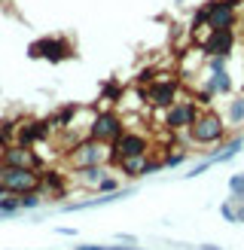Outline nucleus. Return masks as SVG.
<instances>
[{
	"instance_id": "1",
	"label": "nucleus",
	"mask_w": 244,
	"mask_h": 250,
	"mask_svg": "<svg viewBox=\"0 0 244 250\" xmlns=\"http://www.w3.org/2000/svg\"><path fill=\"white\" fill-rule=\"evenodd\" d=\"M64 162H67V168H70V171L110 165V162H113V149H110V144L92 141V137H82L80 144H73L67 153H64Z\"/></svg>"
},
{
	"instance_id": "2",
	"label": "nucleus",
	"mask_w": 244,
	"mask_h": 250,
	"mask_svg": "<svg viewBox=\"0 0 244 250\" xmlns=\"http://www.w3.org/2000/svg\"><path fill=\"white\" fill-rule=\"evenodd\" d=\"M226 128L229 125L223 116H217L214 110H204V113H199V119L192 122V128L186 134H189V144L195 146H217V144H223Z\"/></svg>"
},
{
	"instance_id": "3",
	"label": "nucleus",
	"mask_w": 244,
	"mask_h": 250,
	"mask_svg": "<svg viewBox=\"0 0 244 250\" xmlns=\"http://www.w3.org/2000/svg\"><path fill=\"white\" fill-rule=\"evenodd\" d=\"M125 134V122L116 110H98L89 119V137L92 141H101V144H110L113 146L119 137Z\"/></svg>"
},
{
	"instance_id": "4",
	"label": "nucleus",
	"mask_w": 244,
	"mask_h": 250,
	"mask_svg": "<svg viewBox=\"0 0 244 250\" xmlns=\"http://www.w3.org/2000/svg\"><path fill=\"white\" fill-rule=\"evenodd\" d=\"M199 113L202 110H199L195 98H177V101L165 110V128L171 134H183V131L192 128V122L199 119Z\"/></svg>"
},
{
	"instance_id": "5",
	"label": "nucleus",
	"mask_w": 244,
	"mask_h": 250,
	"mask_svg": "<svg viewBox=\"0 0 244 250\" xmlns=\"http://www.w3.org/2000/svg\"><path fill=\"white\" fill-rule=\"evenodd\" d=\"M40 177H43V171H37V168H6L3 171V192L6 195L40 192Z\"/></svg>"
},
{
	"instance_id": "6",
	"label": "nucleus",
	"mask_w": 244,
	"mask_h": 250,
	"mask_svg": "<svg viewBox=\"0 0 244 250\" xmlns=\"http://www.w3.org/2000/svg\"><path fill=\"white\" fill-rule=\"evenodd\" d=\"M177 98H180V80H174V77H156L143 89V101L156 110H168Z\"/></svg>"
},
{
	"instance_id": "7",
	"label": "nucleus",
	"mask_w": 244,
	"mask_h": 250,
	"mask_svg": "<svg viewBox=\"0 0 244 250\" xmlns=\"http://www.w3.org/2000/svg\"><path fill=\"white\" fill-rule=\"evenodd\" d=\"M207 31H232L238 19V0H207Z\"/></svg>"
},
{
	"instance_id": "8",
	"label": "nucleus",
	"mask_w": 244,
	"mask_h": 250,
	"mask_svg": "<svg viewBox=\"0 0 244 250\" xmlns=\"http://www.w3.org/2000/svg\"><path fill=\"white\" fill-rule=\"evenodd\" d=\"M110 149H113V162L128 159V156H150V141H146L143 134L125 128V134H122V137H119V141L110 146Z\"/></svg>"
},
{
	"instance_id": "9",
	"label": "nucleus",
	"mask_w": 244,
	"mask_h": 250,
	"mask_svg": "<svg viewBox=\"0 0 244 250\" xmlns=\"http://www.w3.org/2000/svg\"><path fill=\"white\" fill-rule=\"evenodd\" d=\"M202 55L204 58H229L232 55V49H235V31H207V37L202 40Z\"/></svg>"
},
{
	"instance_id": "10",
	"label": "nucleus",
	"mask_w": 244,
	"mask_h": 250,
	"mask_svg": "<svg viewBox=\"0 0 244 250\" xmlns=\"http://www.w3.org/2000/svg\"><path fill=\"white\" fill-rule=\"evenodd\" d=\"M6 168H37L40 171V156H37L34 146H24V144H9L0 156Z\"/></svg>"
},
{
	"instance_id": "11",
	"label": "nucleus",
	"mask_w": 244,
	"mask_h": 250,
	"mask_svg": "<svg viewBox=\"0 0 244 250\" xmlns=\"http://www.w3.org/2000/svg\"><path fill=\"white\" fill-rule=\"evenodd\" d=\"M116 165H119V171L125 174L128 180H141V177H146V174L162 168V162H156L150 156H128V159H119Z\"/></svg>"
},
{
	"instance_id": "12",
	"label": "nucleus",
	"mask_w": 244,
	"mask_h": 250,
	"mask_svg": "<svg viewBox=\"0 0 244 250\" xmlns=\"http://www.w3.org/2000/svg\"><path fill=\"white\" fill-rule=\"evenodd\" d=\"M49 122H40V119H24L21 125H16V144H24V146H34L49 137Z\"/></svg>"
},
{
	"instance_id": "13",
	"label": "nucleus",
	"mask_w": 244,
	"mask_h": 250,
	"mask_svg": "<svg viewBox=\"0 0 244 250\" xmlns=\"http://www.w3.org/2000/svg\"><path fill=\"white\" fill-rule=\"evenodd\" d=\"M107 165H98V168H80V171H70V177L77 180L82 189H95L98 192V186L104 183V177H107Z\"/></svg>"
},
{
	"instance_id": "14",
	"label": "nucleus",
	"mask_w": 244,
	"mask_h": 250,
	"mask_svg": "<svg viewBox=\"0 0 244 250\" xmlns=\"http://www.w3.org/2000/svg\"><path fill=\"white\" fill-rule=\"evenodd\" d=\"M207 95H229L232 92V77H229V70H217V73H207V80H204V89Z\"/></svg>"
},
{
	"instance_id": "15",
	"label": "nucleus",
	"mask_w": 244,
	"mask_h": 250,
	"mask_svg": "<svg viewBox=\"0 0 244 250\" xmlns=\"http://www.w3.org/2000/svg\"><path fill=\"white\" fill-rule=\"evenodd\" d=\"M226 122L235 128V125H244V95L238 98H232L229 107H226Z\"/></svg>"
},
{
	"instance_id": "16",
	"label": "nucleus",
	"mask_w": 244,
	"mask_h": 250,
	"mask_svg": "<svg viewBox=\"0 0 244 250\" xmlns=\"http://www.w3.org/2000/svg\"><path fill=\"white\" fill-rule=\"evenodd\" d=\"M40 49H49V52H46L49 61H61V58L67 55V46L58 43V40H40Z\"/></svg>"
},
{
	"instance_id": "17",
	"label": "nucleus",
	"mask_w": 244,
	"mask_h": 250,
	"mask_svg": "<svg viewBox=\"0 0 244 250\" xmlns=\"http://www.w3.org/2000/svg\"><path fill=\"white\" fill-rule=\"evenodd\" d=\"M226 186H229V198H232V202H244V174H232Z\"/></svg>"
},
{
	"instance_id": "18",
	"label": "nucleus",
	"mask_w": 244,
	"mask_h": 250,
	"mask_svg": "<svg viewBox=\"0 0 244 250\" xmlns=\"http://www.w3.org/2000/svg\"><path fill=\"white\" fill-rule=\"evenodd\" d=\"M202 28H207V6H199L192 12V19H189V31L192 34H199Z\"/></svg>"
},
{
	"instance_id": "19",
	"label": "nucleus",
	"mask_w": 244,
	"mask_h": 250,
	"mask_svg": "<svg viewBox=\"0 0 244 250\" xmlns=\"http://www.w3.org/2000/svg\"><path fill=\"white\" fill-rule=\"evenodd\" d=\"M43 205V195L40 192H28V195H19V208L21 210H37Z\"/></svg>"
},
{
	"instance_id": "20",
	"label": "nucleus",
	"mask_w": 244,
	"mask_h": 250,
	"mask_svg": "<svg viewBox=\"0 0 244 250\" xmlns=\"http://www.w3.org/2000/svg\"><path fill=\"white\" fill-rule=\"evenodd\" d=\"M119 189H122V183H119V177H113V174H107L104 183L98 186V192H101V195H113V192H119Z\"/></svg>"
},
{
	"instance_id": "21",
	"label": "nucleus",
	"mask_w": 244,
	"mask_h": 250,
	"mask_svg": "<svg viewBox=\"0 0 244 250\" xmlns=\"http://www.w3.org/2000/svg\"><path fill=\"white\" fill-rule=\"evenodd\" d=\"M220 217H223L226 223H232V226H238V214H235V202H232V198L220 205Z\"/></svg>"
},
{
	"instance_id": "22",
	"label": "nucleus",
	"mask_w": 244,
	"mask_h": 250,
	"mask_svg": "<svg viewBox=\"0 0 244 250\" xmlns=\"http://www.w3.org/2000/svg\"><path fill=\"white\" fill-rule=\"evenodd\" d=\"M211 165H214V159H204L202 165H192V168H189V174H183V177H186V180H195V177H202V174L211 171Z\"/></svg>"
},
{
	"instance_id": "23",
	"label": "nucleus",
	"mask_w": 244,
	"mask_h": 250,
	"mask_svg": "<svg viewBox=\"0 0 244 250\" xmlns=\"http://www.w3.org/2000/svg\"><path fill=\"white\" fill-rule=\"evenodd\" d=\"M183 162H186V153H168L162 159V168H180Z\"/></svg>"
},
{
	"instance_id": "24",
	"label": "nucleus",
	"mask_w": 244,
	"mask_h": 250,
	"mask_svg": "<svg viewBox=\"0 0 244 250\" xmlns=\"http://www.w3.org/2000/svg\"><path fill=\"white\" fill-rule=\"evenodd\" d=\"M226 64H229V58H220V55L207 58V70H211V73H217V70H229Z\"/></svg>"
},
{
	"instance_id": "25",
	"label": "nucleus",
	"mask_w": 244,
	"mask_h": 250,
	"mask_svg": "<svg viewBox=\"0 0 244 250\" xmlns=\"http://www.w3.org/2000/svg\"><path fill=\"white\" fill-rule=\"evenodd\" d=\"M235 214H238V223H244V202H235Z\"/></svg>"
},
{
	"instance_id": "26",
	"label": "nucleus",
	"mask_w": 244,
	"mask_h": 250,
	"mask_svg": "<svg viewBox=\"0 0 244 250\" xmlns=\"http://www.w3.org/2000/svg\"><path fill=\"white\" fill-rule=\"evenodd\" d=\"M6 146H9V144L3 141V137H0V156H3V149H6Z\"/></svg>"
},
{
	"instance_id": "27",
	"label": "nucleus",
	"mask_w": 244,
	"mask_h": 250,
	"mask_svg": "<svg viewBox=\"0 0 244 250\" xmlns=\"http://www.w3.org/2000/svg\"><path fill=\"white\" fill-rule=\"evenodd\" d=\"M202 250H220L217 244H202Z\"/></svg>"
},
{
	"instance_id": "28",
	"label": "nucleus",
	"mask_w": 244,
	"mask_h": 250,
	"mask_svg": "<svg viewBox=\"0 0 244 250\" xmlns=\"http://www.w3.org/2000/svg\"><path fill=\"white\" fill-rule=\"evenodd\" d=\"M241 21H244V16H241Z\"/></svg>"
}]
</instances>
